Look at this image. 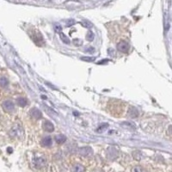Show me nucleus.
Instances as JSON below:
<instances>
[{
  "instance_id": "f257e3e1",
  "label": "nucleus",
  "mask_w": 172,
  "mask_h": 172,
  "mask_svg": "<svg viewBox=\"0 0 172 172\" xmlns=\"http://www.w3.org/2000/svg\"><path fill=\"white\" fill-rule=\"evenodd\" d=\"M30 35H31V38L34 41V43L38 46H43L45 44V42H44V39L42 37V34L38 30H34L33 33H31Z\"/></svg>"
},
{
  "instance_id": "f03ea898",
  "label": "nucleus",
  "mask_w": 172,
  "mask_h": 172,
  "mask_svg": "<svg viewBox=\"0 0 172 172\" xmlns=\"http://www.w3.org/2000/svg\"><path fill=\"white\" fill-rule=\"evenodd\" d=\"M119 156V151L116 147L114 146H109L107 149V157L110 160L116 159Z\"/></svg>"
},
{
  "instance_id": "7ed1b4c3",
  "label": "nucleus",
  "mask_w": 172,
  "mask_h": 172,
  "mask_svg": "<svg viewBox=\"0 0 172 172\" xmlns=\"http://www.w3.org/2000/svg\"><path fill=\"white\" fill-rule=\"evenodd\" d=\"M129 48H130V45L126 41H121L117 44V50L123 54H126L129 51Z\"/></svg>"
},
{
  "instance_id": "20e7f679",
  "label": "nucleus",
  "mask_w": 172,
  "mask_h": 172,
  "mask_svg": "<svg viewBox=\"0 0 172 172\" xmlns=\"http://www.w3.org/2000/svg\"><path fill=\"white\" fill-rule=\"evenodd\" d=\"M33 164L35 168L37 169H42L43 167H45L46 164V161L44 158L40 157V158H36L33 160Z\"/></svg>"
},
{
  "instance_id": "39448f33",
  "label": "nucleus",
  "mask_w": 172,
  "mask_h": 172,
  "mask_svg": "<svg viewBox=\"0 0 172 172\" xmlns=\"http://www.w3.org/2000/svg\"><path fill=\"white\" fill-rule=\"evenodd\" d=\"M78 153L83 157H90L93 154V150L92 148L90 146L81 147L78 150Z\"/></svg>"
},
{
  "instance_id": "423d86ee",
  "label": "nucleus",
  "mask_w": 172,
  "mask_h": 172,
  "mask_svg": "<svg viewBox=\"0 0 172 172\" xmlns=\"http://www.w3.org/2000/svg\"><path fill=\"white\" fill-rule=\"evenodd\" d=\"M42 128L46 132H48V133H52L54 130V124L50 122V121H44L43 123H42Z\"/></svg>"
},
{
  "instance_id": "0eeeda50",
  "label": "nucleus",
  "mask_w": 172,
  "mask_h": 172,
  "mask_svg": "<svg viewBox=\"0 0 172 172\" xmlns=\"http://www.w3.org/2000/svg\"><path fill=\"white\" fill-rule=\"evenodd\" d=\"M3 108H4V109L6 112H12L13 110L15 109V105H14V103L11 101L7 100V101L4 102Z\"/></svg>"
},
{
  "instance_id": "6e6552de",
  "label": "nucleus",
  "mask_w": 172,
  "mask_h": 172,
  "mask_svg": "<svg viewBox=\"0 0 172 172\" xmlns=\"http://www.w3.org/2000/svg\"><path fill=\"white\" fill-rule=\"evenodd\" d=\"M30 114L32 118H34L35 120H40L42 118V113L41 112V110L36 108H33L30 110Z\"/></svg>"
},
{
  "instance_id": "1a4fd4ad",
  "label": "nucleus",
  "mask_w": 172,
  "mask_h": 172,
  "mask_svg": "<svg viewBox=\"0 0 172 172\" xmlns=\"http://www.w3.org/2000/svg\"><path fill=\"white\" fill-rule=\"evenodd\" d=\"M128 115L131 118H136L138 116V110L135 107H131L128 110Z\"/></svg>"
},
{
  "instance_id": "9d476101",
  "label": "nucleus",
  "mask_w": 172,
  "mask_h": 172,
  "mask_svg": "<svg viewBox=\"0 0 172 172\" xmlns=\"http://www.w3.org/2000/svg\"><path fill=\"white\" fill-rule=\"evenodd\" d=\"M42 145L45 147H49L52 145V138L50 136H46L43 138L42 140Z\"/></svg>"
},
{
  "instance_id": "9b49d317",
  "label": "nucleus",
  "mask_w": 172,
  "mask_h": 172,
  "mask_svg": "<svg viewBox=\"0 0 172 172\" xmlns=\"http://www.w3.org/2000/svg\"><path fill=\"white\" fill-rule=\"evenodd\" d=\"M17 105H19L20 107H25L28 105L29 102L28 100L24 98V97H18L17 99Z\"/></svg>"
},
{
  "instance_id": "f8f14e48",
  "label": "nucleus",
  "mask_w": 172,
  "mask_h": 172,
  "mask_svg": "<svg viewBox=\"0 0 172 172\" xmlns=\"http://www.w3.org/2000/svg\"><path fill=\"white\" fill-rule=\"evenodd\" d=\"M55 140H56V142L58 143V144H63V143L66 142V137L63 134H59V135H56L55 136Z\"/></svg>"
},
{
  "instance_id": "ddd939ff",
  "label": "nucleus",
  "mask_w": 172,
  "mask_h": 172,
  "mask_svg": "<svg viewBox=\"0 0 172 172\" xmlns=\"http://www.w3.org/2000/svg\"><path fill=\"white\" fill-rule=\"evenodd\" d=\"M73 172H84V167L81 164H76L72 169Z\"/></svg>"
},
{
  "instance_id": "4468645a",
  "label": "nucleus",
  "mask_w": 172,
  "mask_h": 172,
  "mask_svg": "<svg viewBox=\"0 0 172 172\" xmlns=\"http://www.w3.org/2000/svg\"><path fill=\"white\" fill-rule=\"evenodd\" d=\"M9 84V82H8V79L6 78H4V77H2V78H0V86L1 87H3V88H5L7 85Z\"/></svg>"
},
{
  "instance_id": "2eb2a0df",
  "label": "nucleus",
  "mask_w": 172,
  "mask_h": 172,
  "mask_svg": "<svg viewBox=\"0 0 172 172\" xmlns=\"http://www.w3.org/2000/svg\"><path fill=\"white\" fill-rule=\"evenodd\" d=\"M59 37L61 39V41L65 43V44H70V40L69 38L63 33H59Z\"/></svg>"
},
{
  "instance_id": "dca6fc26",
  "label": "nucleus",
  "mask_w": 172,
  "mask_h": 172,
  "mask_svg": "<svg viewBox=\"0 0 172 172\" xmlns=\"http://www.w3.org/2000/svg\"><path fill=\"white\" fill-rule=\"evenodd\" d=\"M109 127V124L108 123H103V124H102L101 126H99V127L97 128V131L98 132V133H102L103 131L105 130V129H107Z\"/></svg>"
},
{
  "instance_id": "f3484780",
  "label": "nucleus",
  "mask_w": 172,
  "mask_h": 172,
  "mask_svg": "<svg viewBox=\"0 0 172 172\" xmlns=\"http://www.w3.org/2000/svg\"><path fill=\"white\" fill-rule=\"evenodd\" d=\"M132 172H146V170L142 166H135L132 170Z\"/></svg>"
},
{
  "instance_id": "a211bd4d",
  "label": "nucleus",
  "mask_w": 172,
  "mask_h": 172,
  "mask_svg": "<svg viewBox=\"0 0 172 172\" xmlns=\"http://www.w3.org/2000/svg\"><path fill=\"white\" fill-rule=\"evenodd\" d=\"M86 40L89 42H92L94 40V34H93L92 31H89L87 34H86Z\"/></svg>"
},
{
  "instance_id": "6ab92c4d",
  "label": "nucleus",
  "mask_w": 172,
  "mask_h": 172,
  "mask_svg": "<svg viewBox=\"0 0 172 172\" xmlns=\"http://www.w3.org/2000/svg\"><path fill=\"white\" fill-rule=\"evenodd\" d=\"M81 59L84 61H86V62H93V61H95L96 57H82Z\"/></svg>"
},
{
  "instance_id": "aec40b11",
  "label": "nucleus",
  "mask_w": 172,
  "mask_h": 172,
  "mask_svg": "<svg viewBox=\"0 0 172 172\" xmlns=\"http://www.w3.org/2000/svg\"><path fill=\"white\" fill-rule=\"evenodd\" d=\"M133 155H134V158L136 160H140V158H141V152L138 151H134V153H133Z\"/></svg>"
},
{
  "instance_id": "412c9836",
  "label": "nucleus",
  "mask_w": 172,
  "mask_h": 172,
  "mask_svg": "<svg viewBox=\"0 0 172 172\" xmlns=\"http://www.w3.org/2000/svg\"><path fill=\"white\" fill-rule=\"evenodd\" d=\"M82 24H83L85 28H87V29H90V28L92 27L91 22H87V21L83 22H82Z\"/></svg>"
},
{
  "instance_id": "4be33fe9",
  "label": "nucleus",
  "mask_w": 172,
  "mask_h": 172,
  "mask_svg": "<svg viewBox=\"0 0 172 172\" xmlns=\"http://www.w3.org/2000/svg\"><path fill=\"white\" fill-rule=\"evenodd\" d=\"M169 133L172 135V126H170L169 127Z\"/></svg>"
}]
</instances>
